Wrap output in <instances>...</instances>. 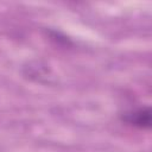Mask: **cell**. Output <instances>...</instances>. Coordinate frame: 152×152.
Returning a JSON list of instances; mask_svg holds the SVG:
<instances>
[{"label":"cell","mask_w":152,"mask_h":152,"mask_svg":"<svg viewBox=\"0 0 152 152\" xmlns=\"http://www.w3.org/2000/svg\"><path fill=\"white\" fill-rule=\"evenodd\" d=\"M46 36L49 37V39H50L51 42H53V43H55L56 45H58V46L69 48V46L72 45L71 40H70L66 36H64L63 33H61V32H58V31H56V30H46Z\"/></svg>","instance_id":"cell-3"},{"label":"cell","mask_w":152,"mask_h":152,"mask_svg":"<svg viewBox=\"0 0 152 152\" xmlns=\"http://www.w3.org/2000/svg\"><path fill=\"white\" fill-rule=\"evenodd\" d=\"M120 120L121 122L138 129H150L152 125V112L150 106H141L124 112L120 114Z\"/></svg>","instance_id":"cell-1"},{"label":"cell","mask_w":152,"mask_h":152,"mask_svg":"<svg viewBox=\"0 0 152 152\" xmlns=\"http://www.w3.org/2000/svg\"><path fill=\"white\" fill-rule=\"evenodd\" d=\"M23 74L28 80L40 82L43 78H46L49 76L50 68L42 61H31L23 68Z\"/></svg>","instance_id":"cell-2"}]
</instances>
